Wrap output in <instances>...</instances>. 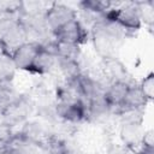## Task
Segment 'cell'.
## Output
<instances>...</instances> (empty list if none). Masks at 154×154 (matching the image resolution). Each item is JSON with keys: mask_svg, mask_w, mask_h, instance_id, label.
I'll return each instance as SVG.
<instances>
[{"mask_svg": "<svg viewBox=\"0 0 154 154\" xmlns=\"http://www.w3.org/2000/svg\"><path fill=\"white\" fill-rule=\"evenodd\" d=\"M128 36L131 35L124 28L106 17L91 26L93 43L102 59L116 57V51Z\"/></svg>", "mask_w": 154, "mask_h": 154, "instance_id": "cell-1", "label": "cell"}, {"mask_svg": "<svg viewBox=\"0 0 154 154\" xmlns=\"http://www.w3.org/2000/svg\"><path fill=\"white\" fill-rule=\"evenodd\" d=\"M106 18L118 23L122 28H124L131 36L140 30L142 25V20L140 17V12L136 5V1L125 2L119 7L111 8L106 16Z\"/></svg>", "mask_w": 154, "mask_h": 154, "instance_id": "cell-2", "label": "cell"}, {"mask_svg": "<svg viewBox=\"0 0 154 154\" xmlns=\"http://www.w3.org/2000/svg\"><path fill=\"white\" fill-rule=\"evenodd\" d=\"M32 101L28 96L19 95L13 102L0 111L2 114L4 125L11 128L23 123L32 112Z\"/></svg>", "mask_w": 154, "mask_h": 154, "instance_id": "cell-3", "label": "cell"}, {"mask_svg": "<svg viewBox=\"0 0 154 154\" xmlns=\"http://www.w3.org/2000/svg\"><path fill=\"white\" fill-rule=\"evenodd\" d=\"M77 18V13L70 6L59 2H52L51 7L45 13V20L48 30L54 34L58 29Z\"/></svg>", "mask_w": 154, "mask_h": 154, "instance_id": "cell-4", "label": "cell"}, {"mask_svg": "<svg viewBox=\"0 0 154 154\" xmlns=\"http://www.w3.org/2000/svg\"><path fill=\"white\" fill-rule=\"evenodd\" d=\"M53 36L57 41L81 46L88 41V30L82 24V22L76 18L58 29Z\"/></svg>", "mask_w": 154, "mask_h": 154, "instance_id": "cell-5", "label": "cell"}, {"mask_svg": "<svg viewBox=\"0 0 154 154\" xmlns=\"http://www.w3.org/2000/svg\"><path fill=\"white\" fill-rule=\"evenodd\" d=\"M55 113L59 118L69 123H81L88 119V105L82 101H58Z\"/></svg>", "mask_w": 154, "mask_h": 154, "instance_id": "cell-6", "label": "cell"}, {"mask_svg": "<svg viewBox=\"0 0 154 154\" xmlns=\"http://www.w3.org/2000/svg\"><path fill=\"white\" fill-rule=\"evenodd\" d=\"M28 41H29L28 32L18 20V23L6 34V36L0 42V51L12 57L16 49H18L20 46H23Z\"/></svg>", "mask_w": 154, "mask_h": 154, "instance_id": "cell-7", "label": "cell"}, {"mask_svg": "<svg viewBox=\"0 0 154 154\" xmlns=\"http://www.w3.org/2000/svg\"><path fill=\"white\" fill-rule=\"evenodd\" d=\"M40 48H41V45H38L37 42L28 41L26 43L20 46L18 49H16V52L12 54V59L16 69L29 71Z\"/></svg>", "mask_w": 154, "mask_h": 154, "instance_id": "cell-8", "label": "cell"}, {"mask_svg": "<svg viewBox=\"0 0 154 154\" xmlns=\"http://www.w3.org/2000/svg\"><path fill=\"white\" fill-rule=\"evenodd\" d=\"M136 82H124V81H113L111 82L103 91V96L105 100L107 102V105L109 106V112L116 108L119 107L124 100V96L129 89V87L131 84H134Z\"/></svg>", "mask_w": 154, "mask_h": 154, "instance_id": "cell-9", "label": "cell"}, {"mask_svg": "<svg viewBox=\"0 0 154 154\" xmlns=\"http://www.w3.org/2000/svg\"><path fill=\"white\" fill-rule=\"evenodd\" d=\"M55 64H57V57L41 46L28 72H31L35 75H45V73H48Z\"/></svg>", "mask_w": 154, "mask_h": 154, "instance_id": "cell-10", "label": "cell"}, {"mask_svg": "<svg viewBox=\"0 0 154 154\" xmlns=\"http://www.w3.org/2000/svg\"><path fill=\"white\" fill-rule=\"evenodd\" d=\"M102 60H103L105 70H106L107 75L111 78V82H113V81L134 82V81L130 79L125 65L119 59H117L116 57H111V58H106V59H102Z\"/></svg>", "mask_w": 154, "mask_h": 154, "instance_id": "cell-11", "label": "cell"}, {"mask_svg": "<svg viewBox=\"0 0 154 154\" xmlns=\"http://www.w3.org/2000/svg\"><path fill=\"white\" fill-rule=\"evenodd\" d=\"M143 129L142 124H123L120 129V138L126 147L135 148L141 144L143 137Z\"/></svg>", "mask_w": 154, "mask_h": 154, "instance_id": "cell-12", "label": "cell"}, {"mask_svg": "<svg viewBox=\"0 0 154 154\" xmlns=\"http://www.w3.org/2000/svg\"><path fill=\"white\" fill-rule=\"evenodd\" d=\"M148 103V100L146 99V96L142 94L138 84L134 83L129 87L124 100L122 102V107L124 108H137V109H144Z\"/></svg>", "mask_w": 154, "mask_h": 154, "instance_id": "cell-13", "label": "cell"}, {"mask_svg": "<svg viewBox=\"0 0 154 154\" xmlns=\"http://www.w3.org/2000/svg\"><path fill=\"white\" fill-rule=\"evenodd\" d=\"M52 51L57 58H61V59L78 61L79 57H81L79 46L66 43V42H60V41H57L55 38L52 43Z\"/></svg>", "mask_w": 154, "mask_h": 154, "instance_id": "cell-14", "label": "cell"}, {"mask_svg": "<svg viewBox=\"0 0 154 154\" xmlns=\"http://www.w3.org/2000/svg\"><path fill=\"white\" fill-rule=\"evenodd\" d=\"M16 70L12 57L0 51V82L12 81L16 75Z\"/></svg>", "mask_w": 154, "mask_h": 154, "instance_id": "cell-15", "label": "cell"}, {"mask_svg": "<svg viewBox=\"0 0 154 154\" xmlns=\"http://www.w3.org/2000/svg\"><path fill=\"white\" fill-rule=\"evenodd\" d=\"M57 63H58V65H59L61 72H63L64 76L66 77V79L76 78L78 75L82 73V71H81V69H79V63H78V61L57 58Z\"/></svg>", "mask_w": 154, "mask_h": 154, "instance_id": "cell-16", "label": "cell"}, {"mask_svg": "<svg viewBox=\"0 0 154 154\" xmlns=\"http://www.w3.org/2000/svg\"><path fill=\"white\" fill-rule=\"evenodd\" d=\"M141 20H143L149 26L154 23V2L153 1H136Z\"/></svg>", "mask_w": 154, "mask_h": 154, "instance_id": "cell-17", "label": "cell"}, {"mask_svg": "<svg viewBox=\"0 0 154 154\" xmlns=\"http://www.w3.org/2000/svg\"><path fill=\"white\" fill-rule=\"evenodd\" d=\"M138 87H140L142 94L148 100V102L152 101L154 97V75H153V72H150L147 77H144L141 81V83L138 84Z\"/></svg>", "mask_w": 154, "mask_h": 154, "instance_id": "cell-18", "label": "cell"}, {"mask_svg": "<svg viewBox=\"0 0 154 154\" xmlns=\"http://www.w3.org/2000/svg\"><path fill=\"white\" fill-rule=\"evenodd\" d=\"M22 8V1L16 0H0V13L18 14Z\"/></svg>", "mask_w": 154, "mask_h": 154, "instance_id": "cell-19", "label": "cell"}, {"mask_svg": "<svg viewBox=\"0 0 154 154\" xmlns=\"http://www.w3.org/2000/svg\"><path fill=\"white\" fill-rule=\"evenodd\" d=\"M17 23L18 19H0V42Z\"/></svg>", "mask_w": 154, "mask_h": 154, "instance_id": "cell-20", "label": "cell"}, {"mask_svg": "<svg viewBox=\"0 0 154 154\" xmlns=\"http://www.w3.org/2000/svg\"><path fill=\"white\" fill-rule=\"evenodd\" d=\"M137 154H154V147L141 144V149L137 150Z\"/></svg>", "mask_w": 154, "mask_h": 154, "instance_id": "cell-21", "label": "cell"}, {"mask_svg": "<svg viewBox=\"0 0 154 154\" xmlns=\"http://www.w3.org/2000/svg\"><path fill=\"white\" fill-rule=\"evenodd\" d=\"M120 154H137V150L135 148H131V147H126L124 146V148L122 149Z\"/></svg>", "mask_w": 154, "mask_h": 154, "instance_id": "cell-22", "label": "cell"}]
</instances>
